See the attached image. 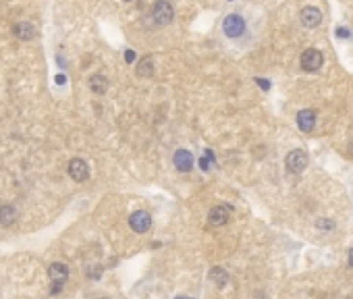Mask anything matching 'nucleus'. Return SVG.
Listing matches in <instances>:
<instances>
[{"label":"nucleus","mask_w":353,"mask_h":299,"mask_svg":"<svg viewBox=\"0 0 353 299\" xmlns=\"http://www.w3.org/2000/svg\"><path fill=\"white\" fill-rule=\"evenodd\" d=\"M349 264H351V266H353V249L349 251Z\"/></svg>","instance_id":"5701e85b"},{"label":"nucleus","mask_w":353,"mask_h":299,"mask_svg":"<svg viewBox=\"0 0 353 299\" xmlns=\"http://www.w3.org/2000/svg\"><path fill=\"white\" fill-rule=\"evenodd\" d=\"M69 177L77 181V183H83L87 177H90V169H87V162L81 160V158H73V160L69 162Z\"/></svg>","instance_id":"423d86ee"},{"label":"nucleus","mask_w":353,"mask_h":299,"mask_svg":"<svg viewBox=\"0 0 353 299\" xmlns=\"http://www.w3.org/2000/svg\"><path fill=\"white\" fill-rule=\"evenodd\" d=\"M173 162H175V166H176V169H179L181 173H187V171L193 169V156L187 152V150H176Z\"/></svg>","instance_id":"9b49d317"},{"label":"nucleus","mask_w":353,"mask_h":299,"mask_svg":"<svg viewBox=\"0 0 353 299\" xmlns=\"http://www.w3.org/2000/svg\"><path fill=\"white\" fill-rule=\"evenodd\" d=\"M210 280L212 283H216L218 287H225L228 283V274H227V270L225 268H220V266H214L210 270Z\"/></svg>","instance_id":"2eb2a0df"},{"label":"nucleus","mask_w":353,"mask_h":299,"mask_svg":"<svg viewBox=\"0 0 353 299\" xmlns=\"http://www.w3.org/2000/svg\"><path fill=\"white\" fill-rule=\"evenodd\" d=\"M337 36H339V38H349V31H347L345 27H339V29H337Z\"/></svg>","instance_id":"412c9836"},{"label":"nucleus","mask_w":353,"mask_h":299,"mask_svg":"<svg viewBox=\"0 0 353 299\" xmlns=\"http://www.w3.org/2000/svg\"><path fill=\"white\" fill-rule=\"evenodd\" d=\"M297 127L302 129L303 133H310V131H314V127H316V112L310 110V108L299 110L297 112Z\"/></svg>","instance_id":"9d476101"},{"label":"nucleus","mask_w":353,"mask_h":299,"mask_svg":"<svg viewBox=\"0 0 353 299\" xmlns=\"http://www.w3.org/2000/svg\"><path fill=\"white\" fill-rule=\"evenodd\" d=\"M255 83H258L262 90H270V81H268V79H255Z\"/></svg>","instance_id":"6ab92c4d"},{"label":"nucleus","mask_w":353,"mask_h":299,"mask_svg":"<svg viewBox=\"0 0 353 299\" xmlns=\"http://www.w3.org/2000/svg\"><path fill=\"white\" fill-rule=\"evenodd\" d=\"M316 226L318 228H334V221H324V218H318Z\"/></svg>","instance_id":"f3484780"},{"label":"nucleus","mask_w":353,"mask_h":299,"mask_svg":"<svg viewBox=\"0 0 353 299\" xmlns=\"http://www.w3.org/2000/svg\"><path fill=\"white\" fill-rule=\"evenodd\" d=\"M322 52L316 50V48H307L302 58H299V63H302V69L303 71H318V69L322 67Z\"/></svg>","instance_id":"20e7f679"},{"label":"nucleus","mask_w":353,"mask_h":299,"mask_svg":"<svg viewBox=\"0 0 353 299\" xmlns=\"http://www.w3.org/2000/svg\"><path fill=\"white\" fill-rule=\"evenodd\" d=\"M176 299H191V297H176Z\"/></svg>","instance_id":"b1692460"},{"label":"nucleus","mask_w":353,"mask_h":299,"mask_svg":"<svg viewBox=\"0 0 353 299\" xmlns=\"http://www.w3.org/2000/svg\"><path fill=\"white\" fill-rule=\"evenodd\" d=\"M299 19H302L305 27L314 29L322 23V13H320V8H316V6H303L302 13H299Z\"/></svg>","instance_id":"0eeeda50"},{"label":"nucleus","mask_w":353,"mask_h":299,"mask_svg":"<svg viewBox=\"0 0 353 299\" xmlns=\"http://www.w3.org/2000/svg\"><path fill=\"white\" fill-rule=\"evenodd\" d=\"M129 226L139 235L148 233L150 226H152V216H150L148 212H144V210H137V212H133L129 216Z\"/></svg>","instance_id":"39448f33"},{"label":"nucleus","mask_w":353,"mask_h":299,"mask_svg":"<svg viewBox=\"0 0 353 299\" xmlns=\"http://www.w3.org/2000/svg\"><path fill=\"white\" fill-rule=\"evenodd\" d=\"M200 169H202V171H208V169H210V160H208L206 156L200 158Z\"/></svg>","instance_id":"a211bd4d"},{"label":"nucleus","mask_w":353,"mask_h":299,"mask_svg":"<svg viewBox=\"0 0 353 299\" xmlns=\"http://www.w3.org/2000/svg\"><path fill=\"white\" fill-rule=\"evenodd\" d=\"M135 60V52L133 50H127L125 52V63H133Z\"/></svg>","instance_id":"aec40b11"},{"label":"nucleus","mask_w":353,"mask_h":299,"mask_svg":"<svg viewBox=\"0 0 353 299\" xmlns=\"http://www.w3.org/2000/svg\"><path fill=\"white\" fill-rule=\"evenodd\" d=\"M154 21L158 25H169L173 21V17H175V11H173V4L169 2V0H158V2L154 4Z\"/></svg>","instance_id":"7ed1b4c3"},{"label":"nucleus","mask_w":353,"mask_h":299,"mask_svg":"<svg viewBox=\"0 0 353 299\" xmlns=\"http://www.w3.org/2000/svg\"><path fill=\"white\" fill-rule=\"evenodd\" d=\"M307 162H310V156H307L305 150H293V152H289L285 158V164L291 173H303Z\"/></svg>","instance_id":"f257e3e1"},{"label":"nucleus","mask_w":353,"mask_h":299,"mask_svg":"<svg viewBox=\"0 0 353 299\" xmlns=\"http://www.w3.org/2000/svg\"><path fill=\"white\" fill-rule=\"evenodd\" d=\"M233 212V208L231 206H216V208H212L210 210V214H208V221L212 226H223L227 224L228 221V216H231Z\"/></svg>","instance_id":"6e6552de"},{"label":"nucleus","mask_w":353,"mask_h":299,"mask_svg":"<svg viewBox=\"0 0 353 299\" xmlns=\"http://www.w3.org/2000/svg\"><path fill=\"white\" fill-rule=\"evenodd\" d=\"M13 31H15V36L19 38V40H31L35 36V27H33L31 23H27V21L17 23L15 27H13Z\"/></svg>","instance_id":"f8f14e48"},{"label":"nucleus","mask_w":353,"mask_h":299,"mask_svg":"<svg viewBox=\"0 0 353 299\" xmlns=\"http://www.w3.org/2000/svg\"><path fill=\"white\" fill-rule=\"evenodd\" d=\"M223 31L227 33L228 38H239L241 33L245 31V21H243V17H241V15H237V13L227 15V17H225V21H223Z\"/></svg>","instance_id":"f03ea898"},{"label":"nucleus","mask_w":353,"mask_h":299,"mask_svg":"<svg viewBox=\"0 0 353 299\" xmlns=\"http://www.w3.org/2000/svg\"><path fill=\"white\" fill-rule=\"evenodd\" d=\"M48 276L54 285H63L65 280L69 278V268L65 266L63 262H52L48 266Z\"/></svg>","instance_id":"1a4fd4ad"},{"label":"nucleus","mask_w":353,"mask_h":299,"mask_svg":"<svg viewBox=\"0 0 353 299\" xmlns=\"http://www.w3.org/2000/svg\"><path fill=\"white\" fill-rule=\"evenodd\" d=\"M135 73H137V77H152L154 75V60H152V56H144L137 63V69H135Z\"/></svg>","instance_id":"ddd939ff"},{"label":"nucleus","mask_w":353,"mask_h":299,"mask_svg":"<svg viewBox=\"0 0 353 299\" xmlns=\"http://www.w3.org/2000/svg\"><path fill=\"white\" fill-rule=\"evenodd\" d=\"M15 218H17V212H15L13 206H2L0 208V224L2 226H11L15 223Z\"/></svg>","instance_id":"dca6fc26"},{"label":"nucleus","mask_w":353,"mask_h":299,"mask_svg":"<svg viewBox=\"0 0 353 299\" xmlns=\"http://www.w3.org/2000/svg\"><path fill=\"white\" fill-rule=\"evenodd\" d=\"M65 81H67V77H65L63 73H60V75H56V83H58V85H63Z\"/></svg>","instance_id":"4be33fe9"},{"label":"nucleus","mask_w":353,"mask_h":299,"mask_svg":"<svg viewBox=\"0 0 353 299\" xmlns=\"http://www.w3.org/2000/svg\"><path fill=\"white\" fill-rule=\"evenodd\" d=\"M90 87H92V92L94 94H104L106 90H108V79H106L102 73H96L90 77Z\"/></svg>","instance_id":"4468645a"},{"label":"nucleus","mask_w":353,"mask_h":299,"mask_svg":"<svg viewBox=\"0 0 353 299\" xmlns=\"http://www.w3.org/2000/svg\"><path fill=\"white\" fill-rule=\"evenodd\" d=\"M127 2H129V0H127Z\"/></svg>","instance_id":"393cba45"}]
</instances>
